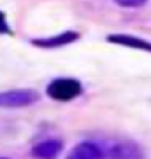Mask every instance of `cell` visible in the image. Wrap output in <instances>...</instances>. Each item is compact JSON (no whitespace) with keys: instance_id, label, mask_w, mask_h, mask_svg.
<instances>
[{"instance_id":"6da1fadb","label":"cell","mask_w":151,"mask_h":159,"mask_svg":"<svg viewBox=\"0 0 151 159\" xmlns=\"http://www.w3.org/2000/svg\"><path fill=\"white\" fill-rule=\"evenodd\" d=\"M99 145L104 159H142L141 147L135 142L119 140V138H105V140L95 142Z\"/></svg>"},{"instance_id":"7a4b0ae2","label":"cell","mask_w":151,"mask_h":159,"mask_svg":"<svg viewBox=\"0 0 151 159\" xmlns=\"http://www.w3.org/2000/svg\"><path fill=\"white\" fill-rule=\"evenodd\" d=\"M83 93V86L79 80L76 79H55L51 84L47 86V94L49 98L56 100V102H71V100L77 98Z\"/></svg>"},{"instance_id":"3957f363","label":"cell","mask_w":151,"mask_h":159,"mask_svg":"<svg viewBox=\"0 0 151 159\" xmlns=\"http://www.w3.org/2000/svg\"><path fill=\"white\" fill-rule=\"evenodd\" d=\"M39 94L32 89H11L0 93V108H21L35 103Z\"/></svg>"},{"instance_id":"277c9868","label":"cell","mask_w":151,"mask_h":159,"mask_svg":"<svg viewBox=\"0 0 151 159\" xmlns=\"http://www.w3.org/2000/svg\"><path fill=\"white\" fill-rule=\"evenodd\" d=\"M61 149H63V143L56 138H51V140H44L37 143L32 149V154L37 159H56Z\"/></svg>"},{"instance_id":"5b68a950","label":"cell","mask_w":151,"mask_h":159,"mask_svg":"<svg viewBox=\"0 0 151 159\" xmlns=\"http://www.w3.org/2000/svg\"><path fill=\"white\" fill-rule=\"evenodd\" d=\"M65 159H104V157H102V152H100L99 145L95 142H83V143L76 145Z\"/></svg>"},{"instance_id":"8992f818","label":"cell","mask_w":151,"mask_h":159,"mask_svg":"<svg viewBox=\"0 0 151 159\" xmlns=\"http://www.w3.org/2000/svg\"><path fill=\"white\" fill-rule=\"evenodd\" d=\"M79 35L76 32H65L61 35H56V37H51V39H37V40H32V44L39 47H60V46H67V44L77 40Z\"/></svg>"},{"instance_id":"52a82bcc","label":"cell","mask_w":151,"mask_h":159,"mask_svg":"<svg viewBox=\"0 0 151 159\" xmlns=\"http://www.w3.org/2000/svg\"><path fill=\"white\" fill-rule=\"evenodd\" d=\"M109 42L127 46V47H135V49H142V51H151V42L141 40V39H137V37H130V35H111Z\"/></svg>"},{"instance_id":"ba28073f","label":"cell","mask_w":151,"mask_h":159,"mask_svg":"<svg viewBox=\"0 0 151 159\" xmlns=\"http://www.w3.org/2000/svg\"><path fill=\"white\" fill-rule=\"evenodd\" d=\"M119 5H123V7H139V5H142L146 0H116Z\"/></svg>"},{"instance_id":"9c48e42d","label":"cell","mask_w":151,"mask_h":159,"mask_svg":"<svg viewBox=\"0 0 151 159\" xmlns=\"http://www.w3.org/2000/svg\"><path fill=\"white\" fill-rule=\"evenodd\" d=\"M0 33H11V28L7 25V19H5L4 12H0Z\"/></svg>"},{"instance_id":"30bf717a","label":"cell","mask_w":151,"mask_h":159,"mask_svg":"<svg viewBox=\"0 0 151 159\" xmlns=\"http://www.w3.org/2000/svg\"><path fill=\"white\" fill-rule=\"evenodd\" d=\"M0 159H5V157H0Z\"/></svg>"}]
</instances>
